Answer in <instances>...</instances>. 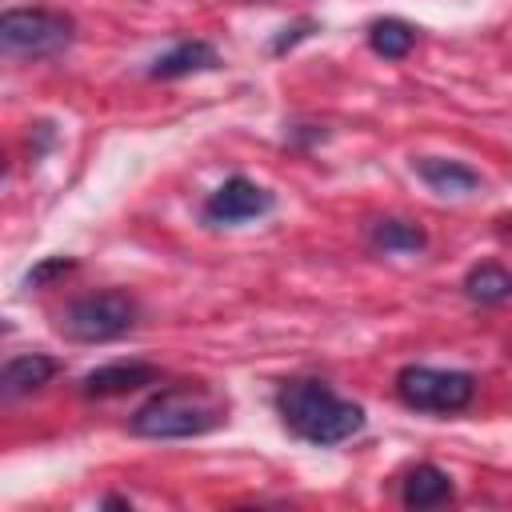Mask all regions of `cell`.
Wrapping results in <instances>:
<instances>
[{
	"label": "cell",
	"mask_w": 512,
	"mask_h": 512,
	"mask_svg": "<svg viewBox=\"0 0 512 512\" xmlns=\"http://www.w3.org/2000/svg\"><path fill=\"white\" fill-rule=\"evenodd\" d=\"M464 292L476 300V304H504L512 300V272L500 268V264H476L468 276H464Z\"/></svg>",
	"instance_id": "cell-13"
},
{
	"label": "cell",
	"mask_w": 512,
	"mask_h": 512,
	"mask_svg": "<svg viewBox=\"0 0 512 512\" xmlns=\"http://www.w3.org/2000/svg\"><path fill=\"white\" fill-rule=\"evenodd\" d=\"M160 380V368L148 364V360H112V364H100L92 368L84 380H80V392L88 400H104V396H128L144 384H156Z\"/></svg>",
	"instance_id": "cell-7"
},
{
	"label": "cell",
	"mask_w": 512,
	"mask_h": 512,
	"mask_svg": "<svg viewBox=\"0 0 512 512\" xmlns=\"http://www.w3.org/2000/svg\"><path fill=\"white\" fill-rule=\"evenodd\" d=\"M416 172L428 188L444 192V196H460V192H472L480 188V172H472L468 164L460 160H444V156H420L416 160Z\"/></svg>",
	"instance_id": "cell-11"
},
{
	"label": "cell",
	"mask_w": 512,
	"mask_h": 512,
	"mask_svg": "<svg viewBox=\"0 0 512 512\" xmlns=\"http://www.w3.org/2000/svg\"><path fill=\"white\" fill-rule=\"evenodd\" d=\"M272 208V192L260 188L248 176H228L204 204V220L208 224H240V220H256Z\"/></svg>",
	"instance_id": "cell-6"
},
{
	"label": "cell",
	"mask_w": 512,
	"mask_h": 512,
	"mask_svg": "<svg viewBox=\"0 0 512 512\" xmlns=\"http://www.w3.org/2000/svg\"><path fill=\"white\" fill-rule=\"evenodd\" d=\"M396 396L416 412H460L476 396V376L460 368L408 364L396 372Z\"/></svg>",
	"instance_id": "cell-4"
},
{
	"label": "cell",
	"mask_w": 512,
	"mask_h": 512,
	"mask_svg": "<svg viewBox=\"0 0 512 512\" xmlns=\"http://www.w3.org/2000/svg\"><path fill=\"white\" fill-rule=\"evenodd\" d=\"M452 496V476L436 464H416L408 468L404 484H400V500L408 508H432V504H444Z\"/></svg>",
	"instance_id": "cell-10"
},
{
	"label": "cell",
	"mask_w": 512,
	"mask_h": 512,
	"mask_svg": "<svg viewBox=\"0 0 512 512\" xmlns=\"http://www.w3.org/2000/svg\"><path fill=\"white\" fill-rule=\"evenodd\" d=\"M68 268H72V260H68V256H52V260H44V264H36V268L28 272V284H36V288H40V284H48L52 276H64Z\"/></svg>",
	"instance_id": "cell-16"
},
{
	"label": "cell",
	"mask_w": 512,
	"mask_h": 512,
	"mask_svg": "<svg viewBox=\"0 0 512 512\" xmlns=\"http://www.w3.org/2000/svg\"><path fill=\"white\" fill-rule=\"evenodd\" d=\"M228 416V400H220L216 388L208 384H168L152 392L128 420L136 436L148 440H184V436H204L220 428Z\"/></svg>",
	"instance_id": "cell-2"
},
{
	"label": "cell",
	"mask_w": 512,
	"mask_h": 512,
	"mask_svg": "<svg viewBox=\"0 0 512 512\" xmlns=\"http://www.w3.org/2000/svg\"><path fill=\"white\" fill-rule=\"evenodd\" d=\"M76 24L56 8H8L0 16V40L12 56H56L72 44Z\"/></svg>",
	"instance_id": "cell-5"
},
{
	"label": "cell",
	"mask_w": 512,
	"mask_h": 512,
	"mask_svg": "<svg viewBox=\"0 0 512 512\" xmlns=\"http://www.w3.org/2000/svg\"><path fill=\"white\" fill-rule=\"evenodd\" d=\"M136 316H140V304L128 296V292H88L72 304H64V312L56 316V328L68 336V340H80V344H104V340H116L124 332L136 328Z\"/></svg>",
	"instance_id": "cell-3"
},
{
	"label": "cell",
	"mask_w": 512,
	"mask_h": 512,
	"mask_svg": "<svg viewBox=\"0 0 512 512\" xmlns=\"http://www.w3.org/2000/svg\"><path fill=\"white\" fill-rule=\"evenodd\" d=\"M372 240L384 252H420L424 248V228L408 224V220H376Z\"/></svg>",
	"instance_id": "cell-14"
},
{
	"label": "cell",
	"mask_w": 512,
	"mask_h": 512,
	"mask_svg": "<svg viewBox=\"0 0 512 512\" xmlns=\"http://www.w3.org/2000/svg\"><path fill=\"white\" fill-rule=\"evenodd\" d=\"M56 368L60 364L52 356H44V352H20V356H12L4 364V372H0V396L4 400H16V396L36 392V388H44L56 376Z\"/></svg>",
	"instance_id": "cell-8"
},
{
	"label": "cell",
	"mask_w": 512,
	"mask_h": 512,
	"mask_svg": "<svg viewBox=\"0 0 512 512\" xmlns=\"http://www.w3.org/2000/svg\"><path fill=\"white\" fill-rule=\"evenodd\" d=\"M416 44V28L408 20H396V16H380L368 24V48L384 60H400L408 56Z\"/></svg>",
	"instance_id": "cell-12"
},
{
	"label": "cell",
	"mask_w": 512,
	"mask_h": 512,
	"mask_svg": "<svg viewBox=\"0 0 512 512\" xmlns=\"http://www.w3.org/2000/svg\"><path fill=\"white\" fill-rule=\"evenodd\" d=\"M208 68H216V48L208 40H180L176 48H168L164 56L152 60L148 76L176 80V76H192V72H208Z\"/></svg>",
	"instance_id": "cell-9"
},
{
	"label": "cell",
	"mask_w": 512,
	"mask_h": 512,
	"mask_svg": "<svg viewBox=\"0 0 512 512\" xmlns=\"http://www.w3.org/2000/svg\"><path fill=\"white\" fill-rule=\"evenodd\" d=\"M316 32V20H296V24H288V28H280V36L272 40V52H288L292 44H300V40H308Z\"/></svg>",
	"instance_id": "cell-15"
},
{
	"label": "cell",
	"mask_w": 512,
	"mask_h": 512,
	"mask_svg": "<svg viewBox=\"0 0 512 512\" xmlns=\"http://www.w3.org/2000/svg\"><path fill=\"white\" fill-rule=\"evenodd\" d=\"M276 412L292 436H300L304 444H316V448L344 444L348 436H356L364 428L360 404L336 396L324 380H308V376L284 380L276 388Z\"/></svg>",
	"instance_id": "cell-1"
}]
</instances>
